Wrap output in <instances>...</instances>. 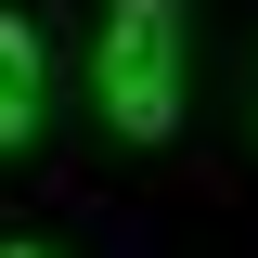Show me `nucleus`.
<instances>
[{
	"label": "nucleus",
	"instance_id": "f257e3e1",
	"mask_svg": "<svg viewBox=\"0 0 258 258\" xmlns=\"http://www.w3.org/2000/svg\"><path fill=\"white\" fill-rule=\"evenodd\" d=\"M103 116L129 142H168L181 129V0H116L103 13V64H91Z\"/></svg>",
	"mask_w": 258,
	"mask_h": 258
},
{
	"label": "nucleus",
	"instance_id": "f03ea898",
	"mask_svg": "<svg viewBox=\"0 0 258 258\" xmlns=\"http://www.w3.org/2000/svg\"><path fill=\"white\" fill-rule=\"evenodd\" d=\"M39 129V26L26 13H0V155Z\"/></svg>",
	"mask_w": 258,
	"mask_h": 258
},
{
	"label": "nucleus",
	"instance_id": "7ed1b4c3",
	"mask_svg": "<svg viewBox=\"0 0 258 258\" xmlns=\"http://www.w3.org/2000/svg\"><path fill=\"white\" fill-rule=\"evenodd\" d=\"M0 258H52V245H0Z\"/></svg>",
	"mask_w": 258,
	"mask_h": 258
}]
</instances>
